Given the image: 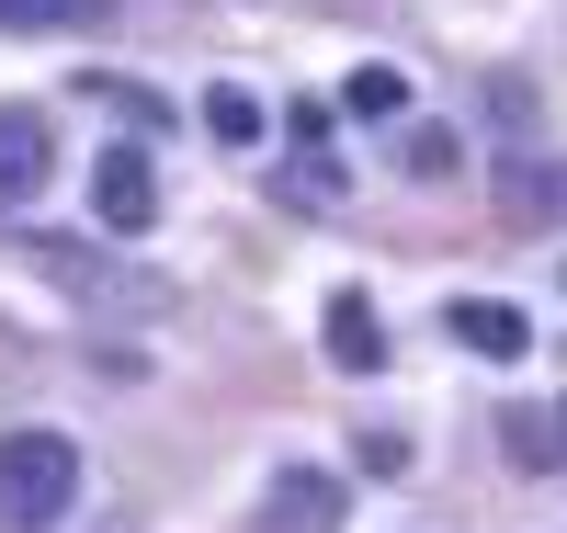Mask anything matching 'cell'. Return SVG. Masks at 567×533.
I'll return each mask as SVG.
<instances>
[{
  "instance_id": "cell-13",
  "label": "cell",
  "mask_w": 567,
  "mask_h": 533,
  "mask_svg": "<svg viewBox=\"0 0 567 533\" xmlns=\"http://www.w3.org/2000/svg\"><path fill=\"white\" fill-rule=\"evenodd\" d=\"M341 114L398 125V114H409V80H398V69H352V80H341Z\"/></svg>"
},
{
  "instance_id": "cell-4",
  "label": "cell",
  "mask_w": 567,
  "mask_h": 533,
  "mask_svg": "<svg viewBox=\"0 0 567 533\" xmlns=\"http://www.w3.org/2000/svg\"><path fill=\"white\" fill-rule=\"evenodd\" d=\"M91 205H103V227H136V238H148V227H159V171H148V148H103Z\"/></svg>"
},
{
  "instance_id": "cell-8",
  "label": "cell",
  "mask_w": 567,
  "mask_h": 533,
  "mask_svg": "<svg viewBox=\"0 0 567 533\" xmlns=\"http://www.w3.org/2000/svg\"><path fill=\"white\" fill-rule=\"evenodd\" d=\"M329 363L341 375H386V329H374L363 296H329Z\"/></svg>"
},
{
  "instance_id": "cell-14",
  "label": "cell",
  "mask_w": 567,
  "mask_h": 533,
  "mask_svg": "<svg viewBox=\"0 0 567 533\" xmlns=\"http://www.w3.org/2000/svg\"><path fill=\"white\" fill-rule=\"evenodd\" d=\"M80 91H103V103H114V114H125L136 136H159V125H171V103H159L148 80H80Z\"/></svg>"
},
{
  "instance_id": "cell-16",
  "label": "cell",
  "mask_w": 567,
  "mask_h": 533,
  "mask_svg": "<svg viewBox=\"0 0 567 533\" xmlns=\"http://www.w3.org/2000/svg\"><path fill=\"white\" fill-rule=\"evenodd\" d=\"M556 420H567V409H556Z\"/></svg>"
},
{
  "instance_id": "cell-2",
  "label": "cell",
  "mask_w": 567,
  "mask_h": 533,
  "mask_svg": "<svg viewBox=\"0 0 567 533\" xmlns=\"http://www.w3.org/2000/svg\"><path fill=\"white\" fill-rule=\"evenodd\" d=\"M341 522H352V489L329 465H284L261 489V533H341Z\"/></svg>"
},
{
  "instance_id": "cell-6",
  "label": "cell",
  "mask_w": 567,
  "mask_h": 533,
  "mask_svg": "<svg viewBox=\"0 0 567 533\" xmlns=\"http://www.w3.org/2000/svg\"><path fill=\"white\" fill-rule=\"evenodd\" d=\"M499 216H511V227H556V216H567V160L499 171Z\"/></svg>"
},
{
  "instance_id": "cell-1",
  "label": "cell",
  "mask_w": 567,
  "mask_h": 533,
  "mask_svg": "<svg viewBox=\"0 0 567 533\" xmlns=\"http://www.w3.org/2000/svg\"><path fill=\"white\" fill-rule=\"evenodd\" d=\"M80 511V443L69 431H0V533H58Z\"/></svg>"
},
{
  "instance_id": "cell-7",
  "label": "cell",
  "mask_w": 567,
  "mask_h": 533,
  "mask_svg": "<svg viewBox=\"0 0 567 533\" xmlns=\"http://www.w3.org/2000/svg\"><path fill=\"white\" fill-rule=\"evenodd\" d=\"M499 454L523 465V476H556L567 465V420L556 409H499Z\"/></svg>"
},
{
  "instance_id": "cell-10",
  "label": "cell",
  "mask_w": 567,
  "mask_h": 533,
  "mask_svg": "<svg viewBox=\"0 0 567 533\" xmlns=\"http://www.w3.org/2000/svg\"><path fill=\"white\" fill-rule=\"evenodd\" d=\"M398 171H409V182H454V171H465L454 125H409V114H398Z\"/></svg>"
},
{
  "instance_id": "cell-11",
  "label": "cell",
  "mask_w": 567,
  "mask_h": 533,
  "mask_svg": "<svg viewBox=\"0 0 567 533\" xmlns=\"http://www.w3.org/2000/svg\"><path fill=\"white\" fill-rule=\"evenodd\" d=\"M34 273H45V284H69V296H125V284L80 250V238H34Z\"/></svg>"
},
{
  "instance_id": "cell-15",
  "label": "cell",
  "mask_w": 567,
  "mask_h": 533,
  "mask_svg": "<svg viewBox=\"0 0 567 533\" xmlns=\"http://www.w3.org/2000/svg\"><path fill=\"white\" fill-rule=\"evenodd\" d=\"M284 205H341V160H329V148H307L296 171H284Z\"/></svg>"
},
{
  "instance_id": "cell-12",
  "label": "cell",
  "mask_w": 567,
  "mask_h": 533,
  "mask_svg": "<svg viewBox=\"0 0 567 533\" xmlns=\"http://www.w3.org/2000/svg\"><path fill=\"white\" fill-rule=\"evenodd\" d=\"M205 136H216V148H261L272 114L250 103V91H205Z\"/></svg>"
},
{
  "instance_id": "cell-3",
  "label": "cell",
  "mask_w": 567,
  "mask_h": 533,
  "mask_svg": "<svg viewBox=\"0 0 567 533\" xmlns=\"http://www.w3.org/2000/svg\"><path fill=\"white\" fill-rule=\"evenodd\" d=\"M45 171H58V125H45L34 103H0V216H12V205H34V193H45Z\"/></svg>"
},
{
  "instance_id": "cell-5",
  "label": "cell",
  "mask_w": 567,
  "mask_h": 533,
  "mask_svg": "<svg viewBox=\"0 0 567 533\" xmlns=\"http://www.w3.org/2000/svg\"><path fill=\"white\" fill-rule=\"evenodd\" d=\"M443 329H454L465 352H488V363H523V352H534V318L511 307V296H454Z\"/></svg>"
},
{
  "instance_id": "cell-9",
  "label": "cell",
  "mask_w": 567,
  "mask_h": 533,
  "mask_svg": "<svg viewBox=\"0 0 567 533\" xmlns=\"http://www.w3.org/2000/svg\"><path fill=\"white\" fill-rule=\"evenodd\" d=\"M114 0H0V34H103Z\"/></svg>"
}]
</instances>
